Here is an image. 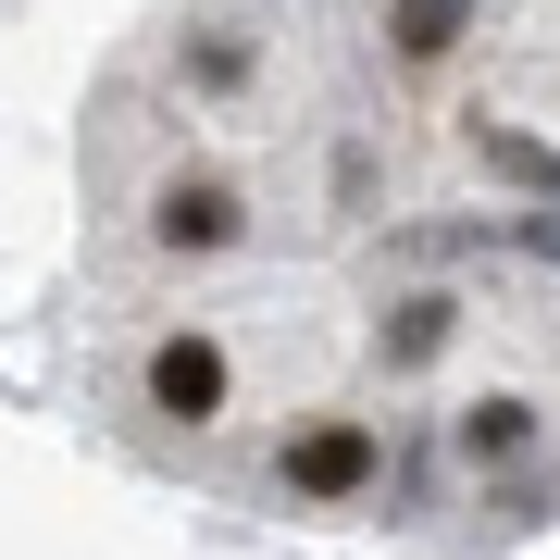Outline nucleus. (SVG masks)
<instances>
[{"label":"nucleus","mask_w":560,"mask_h":560,"mask_svg":"<svg viewBox=\"0 0 560 560\" xmlns=\"http://www.w3.org/2000/svg\"><path fill=\"white\" fill-rule=\"evenodd\" d=\"M75 337L113 436L237 511H548L560 324L436 224L361 0H175L88 88Z\"/></svg>","instance_id":"1"},{"label":"nucleus","mask_w":560,"mask_h":560,"mask_svg":"<svg viewBox=\"0 0 560 560\" xmlns=\"http://www.w3.org/2000/svg\"><path fill=\"white\" fill-rule=\"evenodd\" d=\"M436 224L560 324V0H361Z\"/></svg>","instance_id":"2"}]
</instances>
